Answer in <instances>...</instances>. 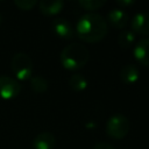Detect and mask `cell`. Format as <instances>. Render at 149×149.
<instances>
[{
  "label": "cell",
  "mask_w": 149,
  "mask_h": 149,
  "mask_svg": "<svg viewBox=\"0 0 149 149\" xmlns=\"http://www.w3.org/2000/svg\"><path fill=\"white\" fill-rule=\"evenodd\" d=\"M108 24L106 19L98 13H86L78 20L74 29L77 37L86 43H97L106 37Z\"/></svg>",
  "instance_id": "obj_1"
},
{
  "label": "cell",
  "mask_w": 149,
  "mask_h": 149,
  "mask_svg": "<svg viewBox=\"0 0 149 149\" xmlns=\"http://www.w3.org/2000/svg\"><path fill=\"white\" fill-rule=\"evenodd\" d=\"M59 59L63 68L66 70H78L87 64L90 59V51L81 43L73 42L63 48Z\"/></svg>",
  "instance_id": "obj_2"
},
{
  "label": "cell",
  "mask_w": 149,
  "mask_h": 149,
  "mask_svg": "<svg viewBox=\"0 0 149 149\" xmlns=\"http://www.w3.org/2000/svg\"><path fill=\"white\" fill-rule=\"evenodd\" d=\"M10 69L16 80H28L33 74V61L29 55L17 52L10 59Z\"/></svg>",
  "instance_id": "obj_3"
},
{
  "label": "cell",
  "mask_w": 149,
  "mask_h": 149,
  "mask_svg": "<svg viewBox=\"0 0 149 149\" xmlns=\"http://www.w3.org/2000/svg\"><path fill=\"white\" fill-rule=\"evenodd\" d=\"M106 134L114 140H121L123 139L130 129V122L127 116L123 114L116 113L113 114L106 122Z\"/></svg>",
  "instance_id": "obj_4"
},
{
  "label": "cell",
  "mask_w": 149,
  "mask_h": 149,
  "mask_svg": "<svg viewBox=\"0 0 149 149\" xmlns=\"http://www.w3.org/2000/svg\"><path fill=\"white\" fill-rule=\"evenodd\" d=\"M21 84L13 77L0 76V98L5 100L14 99L21 92Z\"/></svg>",
  "instance_id": "obj_5"
},
{
  "label": "cell",
  "mask_w": 149,
  "mask_h": 149,
  "mask_svg": "<svg viewBox=\"0 0 149 149\" xmlns=\"http://www.w3.org/2000/svg\"><path fill=\"white\" fill-rule=\"evenodd\" d=\"M130 30L134 34L149 36V13L142 12L135 14L130 21Z\"/></svg>",
  "instance_id": "obj_6"
},
{
  "label": "cell",
  "mask_w": 149,
  "mask_h": 149,
  "mask_svg": "<svg viewBox=\"0 0 149 149\" xmlns=\"http://www.w3.org/2000/svg\"><path fill=\"white\" fill-rule=\"evenodd\" d=\"M52 30L58 37L64 40H70L76 35L72 24L64 17H56L52 21Z\"/></svg>",
  "instance_id": "obj_7"
},
{
  "label": "cell",
  "mask_w": 149,
  "mask_h": 149,
  "mask_svg": "<svg viewBox=\"0 0 149 149\" xmlns=\"http://www.w3.org/2000/svg\"><path fill=\"white\" fill-rule=\"evenodd\" d=\"M135 59L143 66H149V37L141 38L133 49Z\"/></svg>",
  "instance_id": "obj_8"
},
{
  "label": "cell",
  "mask_w": 149,
  "mask_h": 149,
  "mask_svg": "<svg viewBox=\"0 0 149 149\" xmlns=\"http://www.w3.org/2000/svg\"><path fill=\"white\" fill-rule=\"evenodd\" d=\"M107 21L112 27H114L116 29H122L127 26V23L129 21V16L123 9L113 8L107 14Z\"/></svg>",
  "instance_id": "obj_9"
},
{
  "label": "cell",
  "mask_w": 149,
  "mask_h": 149,
  "mask_svg": "<svg viewBox=\"0 0 149 149\" xmlns=\"http://www.w3.org/2000/svg\"><path fill=\"white\" fill-rule=\"evenodd\" d=\"M56 144V137L50 132H42L33 140L34 149H54Z\"/></svg>",
  "instance_id": "obj_10"
},
{
  "label": "cell",
  "mask_w": 149,
  "mask_h": 149,
  "mask_svg": "<svg viewBox=\"0 0 149 149\" xmlns=\"http://www.w3.org/2000/svg\"><path fill=\"white\" fill-rule=\"evenodd\" d=\"M37 5L40 12L48 16L58 14L64 7V2L62 0H41L40 2H37Z\"/></svg>",
  "instance_id": "obj_11"
},
{
  "label": "cell",
  "mask_w": 149,
  "mask_h": 149,
  "mask_svg": "<svg viewBox=\"0 0 149 149\" xmlns=\"http://www.w3.org/2000/svg\"><path fill=\"white\" fill-rule=\"evenodd\" d=\"M140 78V71L134 64H126L120 70V79L123 84H134Z\"/></svg>",
  "instance_id": "obj_12"
},
{
  "label": "cell",
  "mask_w": 149,
  "mask_h": 149,
  "mask_svg": "<svg viewBox=\"0 0 149 149\" xmlns=\"http://www.w3.org/2000/svg\"><path fill=\"white\" fill-rule=\"evenodd\" d=\"M69 86L76 92H81L87 87V80L83 74L74 73L69 79Z\"/></svg>",
  "instance_id": "obj_13"
},
{
  "label": "cell",
  "mask_w": 149,
  "mask_h": 149,
  "mask_svg": "<svg viewBox=\"0 0 149 149\" xmlns=\"http://www.w3.org/2000/svg\"><path fill=\"white\" fill-rule=\"evenodd\" d=\"M49 87L48 80L42 76H31L30 78V88L35 93H44Z\"/></svg>",
  "instance_id": "obj_14"
},
{
  "label": "cell",
  "mask_w": 149,
  "mask_h": 149,
  "mask_svg": "<svg viewBox=\"0 0 149 149\" xmlns=\"http://www.w3.org/2000/svg\"><path fill=\"white\" fill-rule=\"evenodd\" d=\"M134 41H135V34L132 30L123 29L118 36V44L123 49H128L133 47Z\"/></svg>",
  "instance_id": "obj_15"
},
{
  "label": "cell",
  "mask_w": 149,
  "mask_h": 149,
  "mask_svg": "<svg viewBox=\"0 0 149 149\" xmlns=\"http://www.w3.org/2000/svg\"><path fill=\"white\" fill-rule=\"evenodd\" d=\"M78 5L86 9L90 10L91 13H94V10L101 8L104 5H106V0H80L78 1Z\"/></svg>",
  "instance_id": "obj_16"
},
{
  "label": "cell",
  "mask_w": 149,
  "mask_h": 149,
  "mask_svg": "<svg viewBox=\"0 0 149 149\" xmlns=\"http://www.w3.org/2000/svg\"><path fill=\"white\" fill-rule=\"evenodd\" d=\"M14 5L21 10H30L37 5V1L36 0H14Z\"/></svg>",
  "instance_id": "obj_17"
},
{
  "label": "cell",
  "mask_w": 149,
  "mask_h": 149,
  "mask_svg": "<svg viewBox=\"0 0 149 149\" xmlns=\"http://www.w3.org/2000/svg\"><path fill=\"white\" fill-rule=\"evenodd\" d=\"M92 149H115V148L113 146L106 143V142H98V143H95L93 146Z\"/></svg>",
  "instance_id": "obj_18"
},
{
  "label": "cell",
  "mask_w": 149,
  "mask_h": 149,
  "mask_svg": "<svg viewBox=\"0 0 149 149\" xmlns=\"http://www.w3.org/2000/svg\"><path fill=\"white\" fill-rule=\"evenodd\" d=\"M116 3H118L119 6H121V8H122V7L125 8V7H128V6L134 5L135 1H134V0H118Z\"/></svg>",
  "instance_id": "obj_19"
},
{
  "label": "cell",
  "mask_w": 149,
  "mask_h": 149,
  "mask_svg": "<svg viewBox=\"0 0 149 149\" xmlns=\"http://www.w3.org/2000/svg\"><path fill=\"white\" fill-rule=\"evenodd\" d=\"M86 127H87V128H90V127H95V123H94V122H87V123H86Z\"/></svg>",
  "instance_id": "obj_20"
},
{
  "label": "cell",
  "mask_w": 149,
  "mask_h": 149,
  "mask_svg": "<svg viewBox=\"0 0 149 149\" xmlns=\"http://www.w3.org/2000/svg\"><path fill=\"white\" fill-rule=\"evenodd\" d=\"M2 21H3V15H2L1 13H0V24L2 23Z\"/></svg>",
  "instance_id": "obj_21"
}]
</instances>
